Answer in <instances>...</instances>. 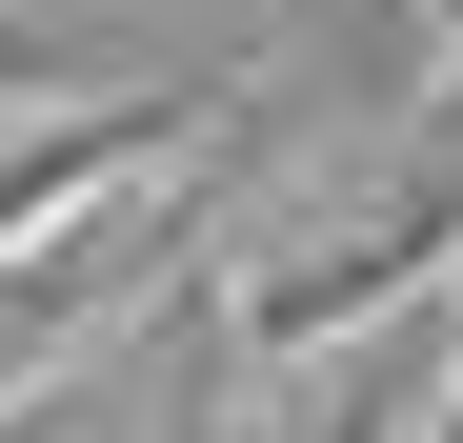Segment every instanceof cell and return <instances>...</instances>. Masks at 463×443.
<instances>
[{"instance_id":"6da1fadb","label":"cell","mask_w":463,"mask_h":443,"mask_svg":"<svg viewBox=\"0 0 463 443\" xmlns=\"http://www.w3.org/2000/svg\"><path fill=\"white\" fill-rule=\"evenodd\" d=\"M443 222L463 202H403V222H363V242H323V262H262L242 282V343H343L363 303H403V282L443 262Z\"/></svg>"},{"instance_id":"7a4b0ae2","label":"cell","mask_w":463,"mask_h":443,"mask_svg":"<svg viewBox=\"0 0 463 443\" xmlns=\"http://www.w3.org/2000/svg\"><path fill=\"white\" fill-rule=\"evenodd\" d=\"M0 81H61V41H21V21H0Z\"/></svg>"}]
</instances>
